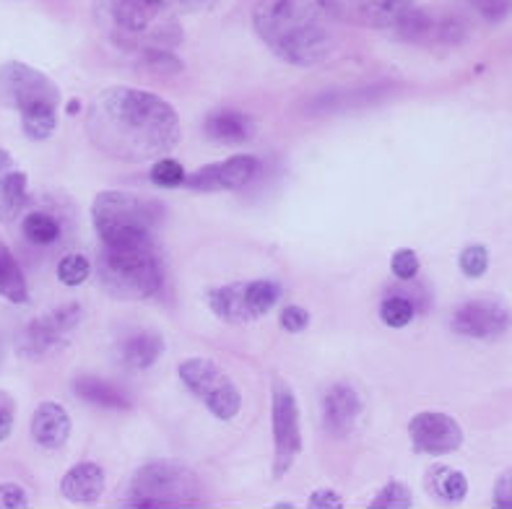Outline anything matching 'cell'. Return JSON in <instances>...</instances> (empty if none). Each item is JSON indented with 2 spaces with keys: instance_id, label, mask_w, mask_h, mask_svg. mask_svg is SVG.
<instances>
[{
  "instance_id": "cell-14",
  "label": "cell",
  "mask_w": 512,
  "mask_h": 509,
  "mask_svg": "<svg viewBox=\"0 0 512 509\" xmlns=\"http://www.w3.org/2000/svg\"><path fill=\"white\" fill-rule=\"evenodd\" d=\"M255 174H258V159L253 154H237L224 162L195 169L188 174L185 185L201 193H227V190H242Z\"/></svg>"
},
{
  "instance_id": "cell-8",
  "label": "cell",
  "mask_w": 512,
  "mask_h": 509,
  "mask_svg": "<svg viewBox=\"0 0 512 509\" xmlns=\"http://www.w3.org/2000/svg\"><path fill=\"white\" fill-rule=\"evenodd\" d=\"M177 377L203 406L211 411L214 419L232 421L242 411V395L224 369L206 356H190L180 361Z\"/></svg>"
},
{
  "instance_id": "cell-37",
  "label": "cell",
  "mask_w": 512,
  "mask_h": 509,
  "mask_svg": "<svg viewBox=\"0 0 512 509\" xmlns=\"http://www.w3.org/2000/svg\"><path fill=\"white\" fill-rule=\"evenodd\" d=\"M29 507V494H26L24 486L6 481L0 484V509H21Z\"/></svg>"
},
{
  "instance_id": "cell-39",
  "label": "cell",
  "mask_w": 512,
  "mask_h": 509,
  "mask_svg": "<svg viewBox=\"0 0 512 509\" xmlns=\"http://www.w3.org/2000/svg\"><path fill=\"white\" fill-rule=\"evenodd\" d=\"M492 502H494V507L512 509V468H507V471L497 478Z\"/></svg>"
},
{
  "instance_id": "cell-23",
  "label": "cell",
  "mask_w": 512,
  "mask_h": 509,
  "mask_svg": "<svg viewBox=\"0 0 512 509\" xmlns=\"http://www.w3.org/2000/svg\"><path fill=\"white\" fill-rule=\"evenodd\" d=\"M388 97V89L385 86H364V89H349V91H328L323 97H318L312 102V112L315 115H323V112H341L351 104L364 107V104L380 102V99Z\"/></svg>"
},
{
  "instance_id": "cell-11",
  "label": "cell",
  "mask_w": 512,
  "mask_h": 509,
  "mask_svg": "<svg viewBox=\"0 0 512 509\" xmlns=\"http://www.w3.org/2000/svg\"><path fill=\"white\" fill-rule=\"evenodd\" d=\"M393 32L411 45L422 47H453L461 45L468 34V26L461 16L432 8H414L396 21Z\"/></svg>"
},
{
  "instance_id": "cell-2",
  "label": "cell",
  "mask_w": 512,
  "mask_h": 509,
  "mask_svg": "<svg viewBox=\"0 0 512 509\" xmlns=\"http://www.w3.org/2000/svg\"><path fill=\"white\" fill-rule=\"evenodd\" d=\"M253 29L276 58L297 68L325 63L338 50L331 13L320 0H258Z\"/></svg>"
},
{
  "instance_id": "cell-20",
  "label": "cell",
  "mask_w": 512,
  "mask_h": 509,
  "mask_svg": "<svg viewBox=\"0 0 512 509\" xmlns=\"http://www.w3.org/2000/svg\"><path fill=\"white\" fill-rule=\"evenodd\" d=\"M164 354V338L156 330H136L128 338H123L117 348V359L130 372H143L151 369Z\"/></svg>"
},
{
  "instance_id": "cell-18",
  "label": "cell",
  "mask_w": 512,
  "mask_h": 509,
  "mask_svg": "<svg viewBox=\"0 0 512 509\" xmlns=\"http://www.w3.org/2000/svg\"><path fill=\"white\" fill-rule=\"evenodd\" d=\"M107 478L97 463H76L60 481V494L71 504H94L102 499Z\"/></svg>"
},
{
  "instance_id": "cell-34",
  "label": "cell",
  "mask_w": 512,
  "mask_h": 509,
  "mask_svg": "<svg viewBox=\"0 0 512 509\" xmlns=\"http://www.w3.org/2000/svg\"><path fill=\"white\" fill-rule=\"evenodd\" d=\"M370 507H398V509H406V507H414V497H411V489L401 481H390L385 489H380L375 499L370 502Z\"/></svg>"
},
{
  "instance_id": "cell-29",
  "label": "cell",
  "mask_w": 512,
  "mask_h": 509,
  "mask_svg": "<svg viewBox=\"0 0 512 509\" xmlns=\"http://www.w3.org/2000/svg\"><path fill=\"white\" fill-rule=\"evenodd\" d=\"M416 317V304L411 297H403V294H393V297L385 299L380 304V320H383L388 328H406Z\"/></svg>"
},
{
  "instance_id": "cell-43",
  "label": "cell",
  "mask_w": 512,
  "mask_h": 509,
  "mask_svg": "<svg viewBox=\"0 0 512 509\" xmlns=\"http://www.w3.org/2000/svg\"><path fill=\"white\" fill-rule=\"evenodd\" d=\"M11 154H8L6 149H0V174L3 172H8V169H11Z\"/></svg>"
},
{
  "instance_id": "cell-42",
  "label": "cell",
  "mask_w": 512,
  "mask_h": 509,
  "mask_svg": "<svg viewBox=\"0 0 512 509\" xmlns=\"http://www.w3.org/2000/svg\"><path fill=\"white\" fill-rule=\"evenodd\" d=\"M13 432V411L8 406H0V442H6Z\"/></svg>"
},
{
  "instance_id": "cell-12",
  "label": "cell",
  "mask_w": 512,
  "mask_h": 509,
  "mask_svg": "<svg viewBox=\"0 0 512 509\" xmlns=\"http://www.w3.org/2000/svg\"><path fill=\"white\" fill-rule=\"evenodd\" d=\"M512 325V315L500 299L476 297L458 304L450 317L453 333L463 338H476V341H494L505 336Z\"/></svg>"
},
{
  "instance_id": "cell-4",
  "label": "cell",
  "mask_w": 512,
  "mask_h": 509,
  "mask_svg": "<svg viewBox=\"0 0 512 509\" xmlns=\"http://www.w3.org/2000/svg\"><path fill=\"white\" fill-rule=\"evenodd\" d=\"M0 102L21 115L29 141H47L58 130L60 89L47 73L11 60L0 65Z\"/></svg>"
},
{
  "instance_id": "cell-33",
  "label": "cell",
  "mask_w": 512,
  "mask_h": 509,
  "mask_svg": "<svg viewBox=\"0 0 512 509\" xmlns=\"http://www.w3.org/2000/svg\"><path fill=\"white\" fill-rule=\"evenodd\" d=\"M463 276L481 278L489 268V250L484 245H468L463 247L461 258H458Z\"/></svg>"
},
{
  "instance_id": "cell-13",
  "label": "cell",
  "mask_w": 512,
  "mask_h": 509,
  "mask_svg": "<svg viewBox=\"0 0 512 509\" xmlns=\"http://www.w3.org/2000/svg\"><path fill=\"white\" fill-rule=\"evenodd\" d=\"M409 437L416 452L422 455H450L461 450L463 429L461 424L440 411H422L409 421Z\"/></svg>"
},
{
  "instance_id": "cell-1",
  "label": "cell",
  "mask_w": 512,
  "mask_h": 509,
  "mask_svg": "<svg viewBox=\"0 0 512 509\" xmlns=\"http://www.w3.org/2000/svg\"><path fill=\"white\" fill-rule=\"evenodd\" d=\"M86 130L102 154L120 162H154L182 141L180 115L169 102L136 86H110L91 99Z\"/></svg>"
},
{
  "instance_id": "cell-28",
  "label": "cell",
  "mask_w": 512,
  "mask_h": 509,
  "mask_svg": "<svg viewBox=\"0 0 512 509\" xmlns=\"http://www.w3.org/2000/svg\"><path fill=\"white\" fill-rule=\"evenodd\" d=\"M24 229V237L32 242V245L47 247L55 245L60 239V221L47 211H32L21 224Z\"/></svg>"
},
{
  "instance_id": "cell-32",
  "label": "cell",
  "mask_w": 512,
  "mask_h": 509,
  "mask_svg": "<svg viewBox=\"0 0 512 509\" xmlns=\"http://www.w3.org/2000/svg\"><path fill=\"white\" fill-rule=\"evenodd\" d=\"M149 177L154 185L172 190V187L185 185V180H188V172H185V169H182V164L175 162V159H169V156H159V159H154V164H151Z\"/></svg>"
},
{
  "instance_id": "cell-26",
  "label": "cell",
  "mask_w": 512,
  "mask_h": 509,
  "mask_svg": "<svg viewBox=\"0 0 512 509\" xmlns=\"http://www.w3.org/2000/svg\"><path fill=\"white\" fill-rule=\"evenodd\" d=\"M427 486L437 499H442V502L448 504L463 502L468 494V478L463 476L461 471L448 468V465H437V468H432L427 476Z\"/></svg>"
},
{
  "instance_id": "cell-36",
  "label": "cell",
  "mask_w": 512,
  "mask_h": 509,
  "mask_svg": "<svg viewBox=\"0 0 512 509\" xmlns=\"http://www.w3.org/2000/svg\"><path fill=\"white\" fill-rule=\"evenodd\" d=\"M468 3L481 19L492 21V24H500L512 13V0H468Z\"/></svg>"
},
{
  "instance_id": "cell-38",
  "label": "cell",
  "mask_w": 512,
  "mask_h": 509,
  "mask_svg": "<svg viewBox=\"0 0 512 509\" xmlns=\"http://www.w3.org/2000/svg\"><path fill=\"white\" fill-rule=\"evenodd\" d=\"M307 325H310V312L297 307V304H289L281 310V328L286 333H302V330H307Z\"/></svg>"
},
{
  "instance_id": "cell-24",
  "label": "cell",
  "mask_w": 512,
  "mask_h": 509,
  "mask_svg": "<svg viewBox=\"0 0 512 509\" xmlns=\"http://www.w3.org/2000/svg\"><path fill=\"white\" fill-rule=\"evenodd\" d=\"M29 195V177L19 169H8L0 174V224H11L26 206Z\"/></svg>"
},
{
  "instance_id": "cell-30",
  "label": "cell",
  "mask_w": 512,
  "mask_h": 509,
  "mask_svg": "<svg viewBox=\"0 0 512 509\" xmlns=\"http://www.w3.org/2000/svg\"><path fill=\"white\" fill-rule=\"evenodd\" d=\"M91 260L81 252H68L58 263V281L63 286H81L91 276Z\"/></svg>"
},
{
  "instance_id": "cell-19",
  "label": "cell",
  "mask_w": 512,
  "mask_h": 509,
  "mask_svg": "<svg viewBox=\"0 0 512 509\" xmlns=\"http://www.w3.org/2000/svg\"><path fill=\"white\" fill-rule=\"evenodd\" d=\"M203 130L221 146H242L255 138V120L240 110H216L206 117Z\"/></svg>"
},
{
  "instance_id": "cell-15",
  "label": "cell",
  "mask_w": 512,
  "mask_h": 509,
  "mask_svg": "<svg viewBox=\"0 0 512 509\" xmlns=\"http://www.w3.org/2000/svg\"><path fill=\"white\" fill-rule=\"evenodd\" d=\"M325 11L357 26L393 29L403 13L414 6V0H320Z\"/></svg>"
},
{
  "instance_id": "cell-17",
  "label": "cell",
  "mask_w": 512,
  "mask_h": 509,
  "mask_svg": "<svg viewBox=\"0 0 512 509\" xmlns=\"http://www.w3.org/2000/svg\"><path fill=\"white\" fill-rule=\"evenodd\" d=\"M71 437V416L55 400L39 403L32 416V439L42 450H60Z\"/></svg>"
},
{
  "instance_id": "cell-27",
  "label": "cell",
  "mask_w": 512,
  "mask_h": 509,
  "mask_svg": "<svg viewBox=\"0 0 512 509\" xmlns=\"http://www.w3.org/2000/svg\"><path fill=\"white\" fill-rule=\"evenodd\" d=\"M242 294H245L247 312L253 315V320L268 315V312L279 304L281 289L279 281H271V278H258V281H250V284H242Z\"/></svg>"
},
{
  "instance_id": "cell-21",
  "label": "cell",
  "mask_w": 512,
  "mask_h": 509,
  "mask_svg": "<svg viewBox=\"0 0 512 509\" xmlns=\"http://www.w3.org/2000/svg\"><path fill=\"white\" fill-rule=\"evenodd\" d=\"M73 393L86 400L89 406L104 408V411H128L133 406V398L123 387L104 380V377H94V374H78L73 380Z\"/></svg>"
},
{
  "instance_id": "cell-7",
  "label": "cell",
  "mask_w": 512,
  "mask_h": 509,
  "mask_svg": "<svg viewBox=\"0 0 512 509\" xmlns=\"http://www.w3.org/2000/svg\"><path fill=\"white\" fill-rule=\"evenodd\" d=\"M123 507H193L201 504V481L180 460H151L141 465L128 484Z\"/></svg>"
},
{
  "instance_id": "cell-10",
  "label": "cell",
  "mask_w": 512,
  "mask_h": 509,
  "mask_svg": "<svg viewBox=\"0 0 512 509\" xmlns=\"http://www.w3.org/2000/svg\"><path fill=\"white\" fill-rule=\"evenodd\" d=\"M271 429H273V476L281 478L292 471L302 455V421L299 403L292 385L286 380L273 382L271 393Z\"/></svg>"
},
{
  "instance_id": "cell-16",
  "label": "cell",
  "mask_w": 512,
  "mask_h": 509,
  "mask_svg": "<svg viewBox=\"0 0 512 509\" xmlns=\"http://www.w3.org/2000/svg\"><path fill=\"white\" fill-rule=\"evenodd\" d=\"M364 413V400L357 387L349 382H336L323 393L320 400V419H323L325 432L336 439H346L354 434L359 419Z\"/></svg>"
},
{
  "instance_id": "cell-6",
  "label": "cell",
  "mask_w": 512,
  "mask_h": 509,
  "mask_svg": "<svg viewBox=\"0 0 512 509\" xmlns=\"http://www.w3.org/2000/svg\"><path fill=\"white\" fill-rule=\"evenodd\" d=\"M94 268L99 286L117 299H149L164 284L154 245H102Z\"/></svg>"
},
{
  "instance_id": "cell-25",
  "label": "cell",
  "mask_w": 512,
  "mask_h": 509,
  "mask_svg": "<svg viewBox=\"0 0 512 509\" xmlns=\"http://www.w3.org/2000/svg\"><path fill=\"white\" fill-rule=\"evenodd\" d=\"M0 297L13 304L29 302V286L13 252L0 242Z\"/></svg>"
},
{
  "instance_id": "cell-35",
  "label": "cell",
  "mask_w": 512,
  "mask_h": 509,
  "mask_svg": "<svg viewBox=\"0 0 512 509\" xmlns=\"http://www.w3.org/2000/svg\"><path fill=\"white\" fill-rule=\"evenodd\" d=\"M419 268H422V263H419V255L414 250H396L390 258V271L398 281H414L419 276Z\"/></svg>"
},
{
  "instance_id": "cell-3",
  "label": "cell",
  "mask_w": 512,
  "mask_h": 509,
  "mask_svg": "<svg viewBox=\"0 0 512 509\" xmlns=\"http://www.w3.org/2000/svg\"><path fill=\"white\" fill-rule=\"evenodd\" d=\"M94 21L120 50H172L182 42V26L167 0H91Z\"/></svg>"
},
{
  "instance_id": "cell-9",
  "label": "cell",
  "mask_w": 512,
  "mask_h": 509,
  "mask_svg": "<svg viewBox=\"0 0 512 509\" xmlns=\"http://www.w3.org/2000/svg\"><path fill=\"white\" fill-rule=\"evenodd\" d=\"M81 323H84V307L78 302H63L29 320L19 333L16 348L24 359H45L68 346Z\"/></svg>"
},
{
  "instance_id": "cell-40",
  "label": "cell",
  "mask_w": 512,
  "mask_h": 509,
  "mask_svg": "<svg viewBox=\"0 0 512 509\" xmlns=\"http://www.w3.org/2000/svg\"><path fill=\"white\" fill-rule=\"evenodd\" d=\"M307 507L312 509H338L344 507V499H341V494L333 489H318L312 491L310 494V502H307Z\"/></svg>"
},
{
  "instance_id": "cell-22",
  "label": "cell",
  "mask_w": 512,
  "mask_h": 509,
  "mask_svg": "<svg viewBox=\"0 0 512 509\" xmlns=\"http://www.w3.org/2000/svg\"><path fill=\"white\" fill-rule=\"evenodd\" d=\"M206 302L211 307V312L216 317H221V320H227V323H250L253 320V315L247 312L242 284L216 286V289L208 291Z\"/></svg>"
},
{
  "instance_id": "cell-31",
  "label": "cell",
  "mask_w": 512,
  "mask_h": 509,
  "mask_svg": "<svg viewBox=\"0 0 512 509\" xmlns=\"http://www.w3.org/2000/svg\"><path fill=\"white\" fill-rule=\"evenodd\" d=\"M136 58H138V63L146 68V71L159 73V76H175V73H180L182 68H185V65H182V60L177 58L175 52L164 50V47H159V50L138 52Z\"/></svg>"
},
{
  "instance_id": "cell-5",
  "label": "cell",
  "mask_w": 512,
  "mask_h": 509,
  "mask_svg": "<svg viewBox=\"0 0 512 509\" xmlns=\"http://www.w3.org/2000/svg\"><path fill=\"white\" fill-rule=\"evenodd\" d=\"M162 221V203L128 190H102L91 203V224L102 245H154Z\"/></svg>"
},
{
  "instance_id": "cell-41",
  "label": "cell",
  "mask_w": 512,
  "mask_h": 509,
  "mask_svg": "<svg viewBox=\"0 0 512 509\" xmlns=\"http://www.w3.org/2000/svg\"><path fill=\"white\" fill-rule=\"evenodd\" d=\"M175 13H206L219 3V0H167Z\"/></svg>"
}]
</instances>
